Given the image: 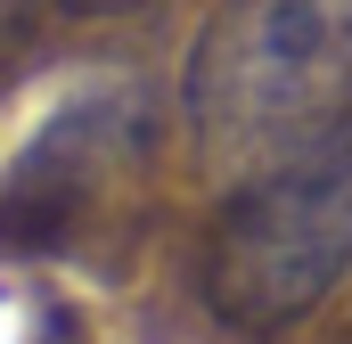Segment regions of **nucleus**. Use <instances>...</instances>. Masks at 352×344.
I'll use <instances>...</instances> for the list:
<instances>
[{
  "label": "nucleus",
  "mask_w": 352,
  "mask_h": 344,
  "mask_svg": "<svg viewBox=\"0 0 352 344\" xmlns=\"http://www.w3.org/2000/svg\"><path fill=\"white\" fill-rule=\"evenodd\" d=\"M50 8H66V17H131L148 0H50Z\"/></svg>",
  "instance_id": "obj_5"
},
{
  "label": "nucleus",
  "mask_w": 352,
  "mask_h": 344,
  "mask_svg": "<svg viewBox=\"0 0 352 344\" xmlns=\"http://www.w3.org/2000/svg\"><path fill=\"white\" fill-rule=\"evenodd\" d=\"M180 115L230 189L352 131V0H221L180 66Z\"/></svg>",
  "instance_id": "obj_1"
},
{
  "label": "nucleus",
  "mask_w": 352,
  "mask_h": 344,
  "mask_svg": "<svg viewBox=\"0 0 352 344\" xmlns=\"http://www.w3.org/2000/svg\"><path fill=\"white\" fill-rule=\"evenodd\" d=\"M148 140L156 131L140 90L115 83L66 98L0 180V255H74L148 164Z\"/></svg>",
  "instance_id": "obj_3"
},
{
  "label": "nucleus",
  "mask_w": 352,
  "mask_h": 344,
  "mask_svg": "<svg viewBox=\"0 0 352 344\" xmlns=\"http://www.w3.org/2000/svg\"><path fill=\"white\" fill-rule=\"evenodd\" d=\"M352 270V131L287 156L230 189L213 246H205V303L238 336H278Z\"/></svg>",
  "instance_id": "obj_2"
},
{
  "label": "nucleus",
  "mask_w": 352,
  "mask_h": 344,
  "mask_svg": "<svg viewBox=\"0 0 352 344\" xmlns=\"http://www.w3.org/2000/svg\"><path fill=\"white\" fill-rule=\"evenodd\" d=\"M33 8H50V0H0V83H8V74H16V58H25Z\"/></svg>",
  "instance_id": "obj_4"
}]
</instances>
